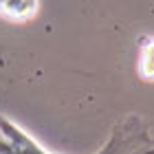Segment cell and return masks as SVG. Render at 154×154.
Returning a JSON list of instances; mask_svg holds the SVG:
<instances>
[{"label":"cell","mask_w":154,"mask_h":154,"mask_svg":"<svg viewBox=\"0 0 154 154\" xmlns=\"http://www.w3.org/2000/svg\"><path fill=\"white\" fill-rule=\"evenodd\" d=\"M0 154H51L11 119L0 115Z\"/></svg>","instance_id":"obj_1"},{"label":"cell","mask_w":154,"mask_h":154,"mask_svg":"<svg viewBox=\"0 0 154 154\" xmlns=\"http://www.w3.org/2000/svg\"><path fill=\"white\" fill-rule=\"evenodd\" d=\"M40 0H0V18L9 22H26L38 13Z\"/></svg>","instance_id":"obj_2"},{"label":"cell","mask_w":154,"mask_h":154,"mask_svg":"<svg viewBox=\"0 0 154 154\" xmlns=\"http://www.w3.org/2000/svg\"><path fill=\"white\" fill-rule=\"evenodd\" d=\"M139 77L145 82H154V35H145L139 44V60H137Z\"/></svg>","instance_id":"obj_3"}]
</instances>
